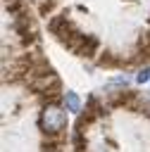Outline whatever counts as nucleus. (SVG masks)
Wrapping results in <instances>:
<instances>
[{
    "label": "nucleus",
    "mask_w": 150,
    "mask_h": 152,
    "mask_svg": "<svg viewBox=\"0 0 150 152\" xmlns=\"http://www.w3.org/2000/svg\"><path fill=\"white\" fill-rule=\"evenodd\" d=\"M136 81H138V83H148V81H150V64H145V66H140V69H138Z\"/></svg>",
    "instance_id": "obj_7"
},
{
    "label": "nucleus",
    "mask_w": 150,
    "mask_h": 152,
    "mask_svg": "<svg viewBox=\"0 0 150 152\" xmlns=\"http://www.w3.org/2000/svg\"><path fill=\"white\" fill-rule=\"evenodd\" d=\"M38 126L45 135H62V131L67 128V112L60 109L55 102H50L43 112H40V119H38Z\"/></svg>",
    "instance_id": "obj_1"
},
{
    "label": "nucleus",
    "mask_w": 150,
    "mask_h": 152,
    "mask_svg": "<svg viewBox=\"0 0 150 152\" xmlns=\"http://www.w3.org/2000/svg\"><path fill=\"white\" fill-rule=\"evenodd\" d=\"M126 83H129V76H114L110 81V86H126Z\"/></svg>",
    "instance_id": "obj_9"
},
{
    "label": "nucleus",
    "mask_w": 150,
    "mask_h": 152,
    "mask_svg": "<svg viewBox=\"0 0 150 152\" xmlns=\"http://www.w3.org/2000/svg\"><path fill=\"white\" fill-rule=\"evenodd\" d=\"M98 48H100L98 38H95V36H86V40H83V45L76 50V55H79V57H93V55L98 52Z\"/></svg>",
    "instance_id": "obj_2"
},
{
    "label": "nucleus",
    "mask_w": 150,
    "mask_h": 152,
    "mask_svg": "<svg viewBox=\"0 0 150 152\" xmlns=\"http://www.w3.org/2000/svg\"><path fill=\"white\" fill-rule=\"evenodd\" d=\"M64 107H67L69 112H74V114H81V97L69 90V93L64 95Z\"/></svg>",
    "instance_id": "obj_3"
},
{
    "label": "nucleus",
    "mask_w": 150,
    "mask_h": 152,
    "mask_svg": "<svg viewBox=\"0 0 150 152\" xmlns=\"http://www.w3.org/2000/svg\"><path fill=\"white\" fill-rule=\"evenodd\" d=\"M33 5L38 10V14H48L52 10V0H33Z\"/></svg>",
    "instance_id": "obj_5"
},
{
    "label": "nucleus",
    "mask_w": 150,
    "mask_h": 152,
    "mask_svg": "<svg viewBox=\"0 0 150 152\" xmlns=\"http://www.w3.org/2000/svg\"><path fill=\"white\" fill-rule=\"evenodd\" d=\"M67 24V12L64 14H57V17H52L50 21H48V28H50V33H57L62 26Z\"/></svg>",
    "instance_id": "obj_4"
},
{
    "label": "nucleus",
    "mask_w": 150,
    "mask_h": 152,
    "mask_svg": "<svg viewBox=\"0 0 150 152\" xmlns=\"http://www.w3.org/2000/svg\"><path fill=\"white\" fill-rule=\"evenodd\" d=\"M98 62H100L102 66H117V64H119V59H117V57H114L112 52H105V55H102V57H100Z\"/></svg>",
    "instance_id": "obj_6"
},
{
    "label": "nucleus",
    "mask_w": 150,
    "mask_h": 152,
    "mask_svg": "<svg viewBox=\"0 0 150 152\" xmlns=\"http://www.w3.org/2000/svg\"><path fill=\"white\" fill-rule=\"evenodd\" d=\"M7 12L10 14H19V7H21V0H7Z\"/></svg>",
    "instance_id": "obj_8"
}]
</instances>
